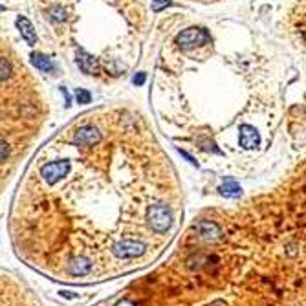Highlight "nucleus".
<instances>
[{"label":"nucleus","instance_id":"obj_6","mask_svg":"<svg viewBox=\"0 0 306 306\" xmlns=\"http://www.w3.org/2000/svg\"><path fill=\"white\" fill-rule=\"evenodd\" d=\"M77 99H79V103H88V101H90V94L84 92L83 88H79V90H77Z\"/></svg>","mask_w":306,"mask_h":306},{"label":"nucleus","instance_id":"obj_3","mask_svg":"<svg viewBox=\"0 0 306 306\" xmlns=\"http://www.w3.org/2000/svg\"><path fill=\"white\" fill-rule=\"evenodd\" d=\"M17 24H18V28H20V33H22V37H24V41L28 42V44H32L33 46L35 44V41H37V35H35V30H33V24L28 20L26 17H18V20H17Z\"/></svg>","mask_w":306,"mask_h":306},{"label":"nucleus","instance_id":"obj_4","mask_svg":"<svg viewBox=\"0 0 306 306\" xmlns=\"http://www.w3.org/2000/svg\"><path fill=\"white\" fill-rule=\"evenodd\" d=\"M33 64L39 68L41 72H50V70H51L50 59L44 57V55H39V53H37V55H33Z\"/></svg>","mask_w":306,"mask_h":306},{"label":"nucleus","instance_id":"obj_5","mask_svg":"<svg viewBox=\"0 0 306 306\" xmlns=\"http://www.w3.org/2000/svg\"><path fill=\"white\" fill-rule=\"evenodd\" d=\"M224 194L225 196H239L240 187L233 180H227V185H224Z\"/></svg>","mask_w":306,"mask_h":306},{"label":"nucleus","instance_id":"obj_1","mask_svg":"<svg viewBox=\"0 0 306 306\" xmlns=\"http://www.w3.org/2000/svg\"><path fill=\"white\" fill-rule=\"evenodd\" d=\"M108 119L75 121L18 185L11 240L20 260L64 282H96L152 264L180 224L171 160L134 119L123 141Z\"/></svg>","mask_w":306,"mask_h":306},{"label":"nucleus","instance_id":"obj_2","mask_svg":"<svg viewBox=\"0 0 306 306\" xmlns=\"http://www.w3.org/2000/svg\"><path fill=\"white\" fill-rule=\"evenodd\" d=\"M0 306H44L22 277L0 268Z\"/></svg>","mask_w":306,"mask_h":306}]
</instances>
